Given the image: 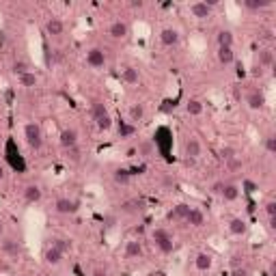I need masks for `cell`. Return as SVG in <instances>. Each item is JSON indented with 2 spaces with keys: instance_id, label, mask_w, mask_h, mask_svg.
Instances as JSON below:
<instances>
[{
  "instance_id": "1",
  "label": "cell",
  "mask_w": 276,
  "mask_h": 276,
  "mask_svg": "<svg viewBox=\"0 0 276 276\" xmlns=\"http://www.w3.org/2000/svg\"><path fill=\"white\" fill-rule=\"evenodd\" d=\"M91 114H93V121L97 125L99 132H108V129L112 128V117H110V112H108V108L104 102L95 99L91 104Z\"/></svg>"
},
{
  "instance_id": "11",
  "label": "cell",
  "mask_w": 276,
  "mask_h": 276,
  "mask_svg": "<svg viewBox=\"0 0 276 276\" xmlns=\"http://www.w3.org/2000/svg\"><path fill=\"white\" fill-rule=\"evenodd\" d=\"M0 250H2L4 255H9V257H18V255L22 253V244H19V239H16V238H2L0 239Z\"/></svg>"
},
{
  "instance_id": "16",
  "label": "cell",
  "mask_w": 276,
  "mask_h": 276,
  "mask_svg": "<svg viewBox=\"0 0 276 276\" xmlns=\"http://www.w3.org/2000/svg\"><path fill=\"white\" fill-rule=\"evenodd\" d=\"M22 197H24V201H26V203H39V201H41V197H43V190L39 188L37 184H28L26 188L22 190Z\"/></svg>"
},
{
  "instance_id": "51",
  "label": "cell",
  "mask_w": 276,
  "mask_h": 276,
  "mask_svg": "<svg viewBox=\"0 0 276 276\" xmlns=\"http://www.w3.org/2000/svg\"><path fill=\"white\" fill-rule=\"evenodd\" d=\"M16 276H26V274H16Z\"/></svg>"
},
{
  "instance_id": "21",
  "label": "cell",
  "mask_w": 276,
  "mask_h": 276,
  "mask_svg": "<svg viewBox=\"0 0 276 276\" xmlns=\"http://www.w3.org/2000/svg\"><path fill=\"white\" fill-rule=\"evenodd\" d=\"M184 222L190 224V227H203V224H205V214H203V209L190 207V212H188V216H185Z\"/></svg>"
},
{
  "instance_id": "9",
  "label": "cell",
  "mask_w": 276,
  "mask_h": 276,
  "mask_svg": "<svg viewBox=\"0 0 276 276\" xmlns=\"http://www.w3.org/2000/svg\"><path fill=\"white\" fill-rule=\"evenodd\" d=\"M87 65L91 69H104L106 67V54H104V50L99 48H91L87 52Z\"/></svg>"
},
{
  "instance_id": "17",
  "label": "cell",
  "mask_w": 276,
  "mask_h": 276,
  "mask_svg": "<svg viewBox=\"0 0 276 276\" xmlns=\"http://www.w3.org/2000/svg\"><path fill=\"white\" fill-rule=\"evenodd\" d=\"M145 114H147V108H145V104H140V102L132 104L129 110H128V119H129V123H132V125H136V123L143 121Z\"/></svg>"
},
{
  "instance_id": "22",
  "label": "cell",
  "mask_w": 276,
  "mask_h": 276,
  "mask_svg": "<svg viewBox=\"0 0 276 276\" xmlns=\"http://www.w3.org/2000/svg\"><path fill=\"white\" fill-rule=\"evenodd\" d=\"M257 67L261 69H268V67H272L274 65V50L272 48H261L259 50V54H257Z\"/></svg>"
},
{
  "instance_id": "40",
  "label": "cell",
  "mask_w": 276,
  "mask_h": 276,
  "mask_svg": "<svg viewBox=\"0 0 276 276\" xmlns=\"http://www.w3.org/2000/svg\"><path fill=\"white\" fill-rule=\"evenodd\" d=\"M235 155H238V151H235L233 147H229V145H224V147L220 149V158H222L224 162H227V160H231V158H235Z\"/></svg>"
},
{
  "instance_id": "13",
  "label": "cell",
  "mask_w": 276,
  "mask_h": 276,
  "mask_svg": "<svg viewBox=\"0 0 276 276\" xmlns=\"http://www.w3.org/2000/svg\"><path fill=\"white\" fill-rule=\"evenodd\" d=\"M108 35L112 39H125L129 35V26H128V22H123V19H114L112 24L108 26Z\"/></svg>"
},
{
  "instance_id": "4",
  "label": "cell",
  "mask_w": 276,
  "mask_h": 276,
  "mask_svg": "<svg viewBox=\"0 0 276 276\" xmlns=\"http://www.w3.org/2000/svg\"><path fill=\"white\" fill-rule=\"evenodd\" d=\"M4 155H7V162L11 164L13 170H18V173H24V170H26V162H24L22 153H19V149L13 138H9L7 145H4Z\"/></svg>"
},
{
  "instance_id": "6",
  "label": "cell",
  "mask_w": 276,
  "mask_h": 276,
  "mask_svg": "<svg viewBox=\"0 0 276 276\" xmlns=\"http://www.w3.org/2000/svg\"><path fill=\"white\" fill-rule=\"evenodd\" d=\"M80 209V201L69 199V197H61L54 201V212L58 216H74Z\"/></svg>"
},
{
  "instance_id": "25",
  "label": "cell",
  "mask_w": 276,
  "mask_h": 276,
  "mask_svg": "<svg viewBox=\"0 0 276 276\" xmlns=\"http://www.w3.org/2000/svg\"><path fill=\"white\" fill-rule=\"evenodd\" d=\"M233 33L229 31V28H220L218 35H216V43H218V48H233Z\"/></svg>"
},
{
  "instance_id": "14",
  "label": "cell",
  "mask_w": 276,
  "mask_h": 276,
  "mask_svg": "<svg viewBox=\"0 0 276 276\" xmlns=\"http://www.w3.org/2000/svg\"><path fill=\"white\" fill-rule=\"evenodd\" d=\"M46 33L50 35V37H61V35L65 33V22L56 16L48 18L46 19Z\"/></svg>"
},
{
  "instance_id": "31",
  "label": "cell",
  "mask_w": 276,
  "mask_h": 276,
  "mask_svg": "<svg viewBox=\"0 0 276 276\" xmlns=\"http://www.w3.org/2000/svg\"><path fill=\"white\" fill-rule=\"evenodd\" d=\"M18 82H19V87H24V89H35L39 78L35 72H26V74H22V76H18Z\"/></svg>"
},
{
  "instance_id": "18",
  "label": "cell",
  "mask_w": 276,
  "mask_h": 276,
  "mask_svg": "<svg viewBox=\"0 0 276 276\" xmlns=\"http://www.w3.org/2000/svg\"><path fill=\"white\" fill-rule=\"evenodd\" d=\"M229 233L235 235V238H242V235L248 233V222L244 218H231L229 220Z\"/></svg>"
},
{
  "instance_id": "15",
  "label": "cell",
  "mask_w": 276,
  "mask_h": 276,
  "mask_svg": "<svg viewBox=\"0 0 276 276\" xmlns=\"http://www.w3.org/2000/svg\"><path fill=\"white\" fill-rule=\"evenodd\" d=\"M63 257H65V255L56 248V246H52V244L46 246V250H43V261H46L48 265H61Z\"/></svg>"
},
{
  "instance_id": "37",
  "label": "cell",
  "mask_w": 276,
  "mask_h": 276,
  "mask_svg": "<svg viewBox=\"0 0 276 276\" xmlns=\"http://www.w3.org/2000/svg\"><path fill=\"white\" fill-rule=\"evenodd\" d=\"M52 246H56V248L61 250L63 255L72 250V242H69L67 238H52Z\"/></svg>"
},
{
  "instance_id": "8",
  "label": "cell",
  "mask_w": 276,
  "mask_h": 276,
  "mask_svg": "<svg viewBox=\"0 0 276 276\" xmlns=\"http://www.w3.org/2000/svg\"><path fill=\"white\" fill-rule=\"evenodd\" d=\"M78 138H80V134H78L76 128H63L61 134H58V143H61L63 149L78 147Z\"/></svg>"
},
{
  "instance_id": "42",
  "label": "cell",
  "mask_w": 276,
  "mask_h": 276,
  "mask_svg": "<svg viewBox=\"0 0 276 276\" xmlns=\"http://www.w3.org/2000/svg\"><path fill=\"white\" fill-rule=\"evenodd\" d=\"M242 188H244L246 194H255V192H257V184L250 182V179H246V182L242 184Z\"/></svg>"
},
{
  "instance_id": "23",
  "label": "cell",
  "mask_w": 276,
  "mask_h": 276,
  "mask_svg": "<svg viewBox=\"0 0 276 276\" xmlns=\"http://www.w3.org/2000/svg\"><path fill=\"white\" fill-rule=\"evenodd\" d=\"M214 265V259L209 253H199L197 257H194V268L199 270V272H207V270H212Z\"/></svg>"
},
{
  "instance_id": "12",
  "label": "cell",
  "mask_w": 276,
  "mask_h": 276,
  "mask_svg": "<svg viewBox=\"0 0 276 276\" xmlns=\"http://www.w3.org/2000/svg\"><path fill=\"white\" fill-rule=\"evenodd\" d=\"M179 31L177 28H162V31H160V43H162V46H166V48H175L179 43Z\"/></svg>"
},
{
  "instance_id": "44",
  "label": "cell",
  "mask_w": 276,
  "mask_h": 276,
  "mask_svg": "<svg viewBox=\"0 0 276 276\" xmlns=\"http://www.w3.org/2000/svg\"><path fill=\"white\" fill-rule=\"evenodd\" d=\"M231 276H248V270H244V268H235L233 272H231Z\"/></svg>"
},
{
  "instance_id": "36",
  "label": "cell",
  "mask_w": 276,
  "mask_h": 276,
  "mask_svg": "<svg viewBox=\"0 0 276 276\" xmlns=\"http://www.w3.org/2000/svg\"><path fill=\"white\" fill-rule=\"evenodd\" d=\"M11 72L16 74V76H22V74H26V72H31V67H28V63L24 61V58H16L11 65Z\"/></svg>"
},
{
  "instance_id": "30",
  "label": "cell",
  "mask_w": 276,
  "mask_h": 276,
  "mask_svg": "<svg viewBox=\"0 0 276 276\" xmlns=\"http://www.w3.org/2000/svg\"><path fill=\"white\" fill-rule=\"evenodd\" d=\"M140 158H151V155L155 153V145H153V140H140L138 143V147L134 149Z\"/></svg>"
},
{
  "instance_id": "34",
  "label": "cell",
  "mask_w": 276,
  "mask_h": 276,
  "mask_svg": "<svg viewBox=\"0 0 276 276\" xmlns=\"http://www.w3.org/2000/svg\"><path fill=\"white\" fill-rule=\"evenodd\" d=\"M270 4H272L270 0H242V7L248 11H261V9H268Z\"/></svg>"
},
{
  "instance_id": "26",
  "label": "cell",
  "mask_w": 276,
  "mask_h": 276,
  "mask_svg": "<svg viewBox=\"0 0 276 276\" xmlns=\"http://www.w3.org/2000/svg\"><path fill=\"white\" fill-rule=\"evenodd\" d=\"M125 257L128 259H140L143 257V244H140L138 239H129V242L125 244Z\"/></svg>"
},
{
  "instance_id": "5",
  "label": "cell",
  "mask_w": 276,
  "mask_h": 276,
  "mask_svg": "<svg viewBox=\"0 0 276 276\" xmlns=\"http://www.w3.org/2000/svg\"><path fill=\"white\" fill-rule=\"evenodd\" d=\"M153 145H155V149H158L162 155H166L168 158V153H170V147H173V132H170L168 128H158L155 129V134H153Z\"/></svg>"
},
{
  "instance_id": "32",
  "label": "cell",
  "mask_w": 276,
  "mask_h": 276,
  "mask_svg": "<svg viewBox=\"0 0 276 276\" xmlns=\"http://www.w3.org/2000/svg\"><path fill=\"white\" fill-rule=\"evenodd\" d=\"M112 179L117 185H128L132 182V173H129V168H117L112 173Z\"/></svg>"
},
{
  "instance_id": "49",
  "label": "cell",
  "mask_w": 276,
  "mask_h": 276,
  "mask_svg": "<svg viewBox=\"0 0 276 276\" xmlns=\"http://www.w3.org/2000/svg\"><path fill=\"white\" fill-rule=\"evenodd\" d=\"M4 238V222H2V218H0V239Z\"/></svg>"
},
{
  "instance_id": "29",
  "label": "cell",
  "mask_w": 276,
  "mask_h": 276,
  "mask_svg": "<svg viewBox=\"0 0 276 276\" xmlns=\"http://www.w3.org/2000/svg\"><path fill=\"white\" fill-rule=\"evenodd\" d=\"M203 110H205L203 102L197 99V97H192V99H188V102H185V112H188L190 117H201V114H203Z\"/></svg>"
},
{
  "instance_id": "27",
  "label": "cell",
  "mask_w": 276,
  "mask_h": 276,
  "mask_svg": "<svg viewBox=\"0 0 276 276\" xmlns=\"http://www.w3.org/2000/svg\"><path fill=\"white\" fill-rule=\"evenodd\" d=\"M220 199H224L227 203H233V201H238V199H239V185H238V184H224Z\"/></svg>"
},
{
  "instance_id": "33",
  "label": "cell",
  "mask_w": 276,
  "mask_h": 276,
  "mask_svg": "<svg viewBox=\"0 0 276 276\" xmlns=\"http://www.w3.org/2000/svg\"><path fill=\"white\" fill-rule=\"evenodd\" d=\"M119 207H121V214H138L143 209V203L138 199H132V201H123Z\"/></svg>"
},
{
  "instance_id": "46",
  "label": "cell",
  "mask_w": 276,
  "mask_h": 276,
  "mask_svg": "<svg viewBox=\"0 0 276 276\" xmlns=\"http://www.w3.org/2000/svg\"><path fill=\"white\" fill-rule=\"evenodd\" d=\"M129 7H132V9H143L145 2H143V0H132V2H129Z\"/></svg>"
},
{
  "instance_id": "39",
  "label": "cell",
  "mask_w": 276,
  "mask_h": 276,
  "mask_svg": "<svg viewBox=\"0 0 276 276\" xmlns=\"http://www.w3.org/2000/svg\"><path fill=\"white\" fill-rule=\"evenodd\" d=\"M263 147H265V151H268V153H276V136H274V134L265 136V140H263Z\"/></svg>"
},
{
  "instance_id": "7",
  "label": "cell",
  "mask_w": 276,
  "mask_h": 276,
  "mask_svg": "<svg viewBox=\"0 0 276 276\" xmlns=\"http://www.w3.org/2000/svg\"><path fill=\"white\" fill-rule=\"evenodd\" d=\"M201 153H203V145H201V140L197 136H188L184 140V155L192 162V160H199Z\"/></svg>"
},
{
  "instance_id": "20",
  "label": "cell",
  "mask_w": 276,
  "mask_h": 276,
  "mask_svg": "<svg viewBox=\"0 0 276 276\" xmlns=\"http://www.w3.org/2000/svg\"><path fill=\"white\" fill-rule=\"evenodd\" d=\"M188 212H190V205H188V203H177V205H175V207L168 212L166 218L173 220V222H184L185 216H188Z\"/></svg>"
},
{
  "instance_id": "48",
  "label": "cell",
  "mask_w": 276,
  "mask_h": 276,
  "mask_svg": "<svg viewBox=\"0 0 276 276\" xmlns=\"http://www.w3.org/2000/svg\"><path fill=\"white\" fill-rule=\"evenodd\" d=\"M263 74H265V69H261V67H255V72H253V76H263Z\"/></svg>"
},
{
  "instance_id": "19",
  "label": "cell",
  "mask_w": 276,
  "mask_h": 276,
  "mask_svg": "<svg viewBox=\"0 0 276 276\" xmlns=\"http://www.w3.org/2000/svg\"><path fill=\"white\" fill-rule=\"evenodd\" d=\"M246 104L250 110H263L265 108V95L261 91H250L246 95Z\"/></svg>"
},
{
  "instance_id": "50",
  "label": "cell",
  "mask_w": 276,
  "mask_h": 276,
  "mask_svg": "<svg viewBox=\"0 0 276 276\" xmlns=\"http://www.w3.org/2000/svg\"><path fill=\"white\" fill-rule=\"evenodd\" d=\"M2 182H4V168L0 166V184H2Z\"/></svg>"
},
{
  "instance_id": "43",
  "label": "cell",
  "mask_w": 276,
  "mask_h": 276,
  "mask_svg": "<svg viewBox=\"0 0 276 276\" xmlns=\"http://www.w3.org/2000/svg\"><path fill=\"white\" fill-rule=\"evenodd\" d=\"M265 214H268V218H272V216H276V201H268V203L263 205Z\"/></svg>"
},
{
  "instance_id": "35",
  "label": "cell",
  "mask_w": 276,
  "mask_h": 276,
  "mask_svg": "<svg viewBox=\"0 0 276 276\" xmlns=\"http://www.w3.org/2000/svg\"><path fill=\"white\" fill-rule=\"evenodd\" d=\"M117 132H119V138H129L136 134V125H132L129 121H119Z\"/></svg>"
},
{
  "instance_id": "38",
  "label": "cell",
  "mask_w": 276,
  "mask_h": 276,
  "mask_svg": "<svg viewBox=\"0 0 276 276\" xmlns=\"http://www.w3.org/2000/svg\"><path fill=\"white\" fill-rule=\"evenodd\" d=\"M227 170L229 173H238V170H242V166H244V162H242V158L239 155H235V158H231V160H227Z\"/></svg>"
},
{
  "instance_id": "3",
  "label": "cell",
  "mask_w": 276,
  "mask_h": 276,
  "mask_svg": "<svg viewBox=\"0 0 276 276\" xmlns=\"http://www.w3.org/2000/svg\"><path fill=\"white\" fill-rule=\"evenodd\" d=\"M24 140H26V145L35 151H39V149L43 147V129L39 123L35 121H28L24 125Z\"/></svg>"
},
{
  "instance_id": "2",
  "label": "cell",
  "mask_w": 276,
  "mask_h": 276,
  "mask_svg": "<svg viewBox=\"0 0 276 276\" xmlns=\"http://www.w3.org/2000/svg\"><path fill=\"white\" fill-rule=\"evenodd\" d=\"M151 239L155 244V248L160 250L162 255H170L175 250V242H173V235L168 233L164 227H158L151 231Z\"/></svg>"
},
{
  "instance_id": "41",
  "label": "cell",
  "mask_w": 276,
  "mask_h": 276,
  "mask_svg": "<svg viewBox=\"0 0 276 276\" xmlns=\"http://www.w3.org/2000/svg\"><path fill=\"white\" fill-rule=\"evenodd\" d=\"M222 188H224V182H214L212 185H209V194L220 197V194H222Z\"/></svg>"
},
{
  "instance_id": "24",
  "label": "cell",
  "mask_w": 276,
  "mask_h": 276,
  "mask_svg": "<svg viewBox=\"0 0 276 276\" xmlns=\"http://www.w3.org/2000/svg\"><path fill=\"white\" fill-rule=\"evenodd\" d=\"M121 80L125 84H129V87H132V84H138L140 82V72L136 67H132V65H128V67L121 69Z\"/></svg>"
},
{
  "instance_id": "45",
  "label": "cell",
  "mask_w": 276,
  "mask_h": 276,
  "mask_svg": "<svg viewBox=\"0 0 276 276\" xmlns=\"http://www.w3.org/2000/svg\"><path fill=\"white\" fill-rule=\"evenodd\" d=\"M104 222H106V227H114L117 218H114V216H106V218H104Z\"/></svg>"
},
{
  "instance_id": "28",
  "label": "cell",
  "mask_w": 276,
  "mask_h": 276,
  "mask_svg": "<svg viewBox=\"0 0 276 276\" xmlns=\"http://www.w3.org/2000/svg\"><path fill=\"white\" fill-rule=\"evenodd\" d=\"M216 56H218V63L224 65V67H229V65L235 63V52H233V48H218Z\"/></svg>"
},
{
  "instance_id": "10",
  "label": "cell",
  "mask_w": 276,
  "mask_h": 276,
  "mask_svg": "<svg viewBox=\"0 0 276 276\" xmlns=\"http://www.w3.org/2000/svg\"><path fill=\"white\" fill-rule=\"evenodd\" d=\"M190 13L199 19H205L214 13V4L212 2H205V0H199V2H192L190 4Z\"/></svg>"
},
{
  "instance_id": "47",
  "label": "cell",
  "mask_w": 276,
  "mask_h": 276,
  "mask_svg": "<svg viewBox=\"0 0 276 276\" xmlns=\"http://www.w3.org/2000/svg\"><path fill=\"white\" fill-rule=\"evenodd\" d=\"M91 276H108V270L97 268V270H93V274H91Z\"/></svg>"
}]
</instances>
